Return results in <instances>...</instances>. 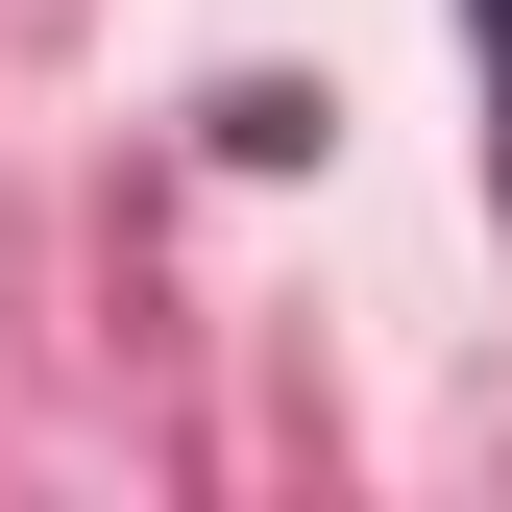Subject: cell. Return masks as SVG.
Wrapping results in <instances>:
<instances>
[{
	"mask_svg": "<svg viewBox=\"0 0 512 512\" xmlns=\"http://www.w3.org/2000/svg\"><path fill=\"white\" fill-rule=\"evenodd\" d=\"M464 49H488V171H512V0H464Z\"/></svg>",
	"mask_w": 512,
	"mask_h": 512,
	"instance_id": "obj_1",
	"label": "cell"
}]
</instances>
